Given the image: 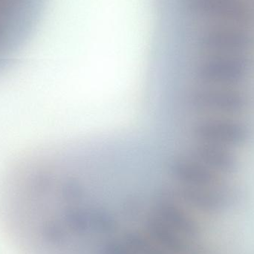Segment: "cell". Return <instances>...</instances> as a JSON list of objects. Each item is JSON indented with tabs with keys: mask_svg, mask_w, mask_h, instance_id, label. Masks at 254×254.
Wrapping results in <instances>:
<instances>
[{
	"mask_svg": "<svg viewBox=\"0 0 254 254\" xmlns=\"http://www.w3.org/2000/svg\"><path fill=\"white\" fill-rule=\"evenodd\" d=\"M190 104L198 116L240 118L249 108V95L241 86H218L195 81Z\"/></svg>",
	"mask_w": 254,
	"mask_h": 254,
	"instance_id": "obj_1",
	"label": "cell"
},
{
	"mask_svg": "<svg viewBox=\"0 0 254 254\" xmlns=\"http://www.w3.org/2000/svg\"><path fill=\"white\" fill-rule=\"evenodd\" d=\"M194 159L230 178L240 167L236 149L204 142L195 141L191 150Z\"/></svg>",
	"mask_w": 254,
	"mask_h": 254,
	"instance_id": "obj_4",
	"label": "cell"
},
{
	"mask_svg": "<svg viewBox=\"0 0 254 254\" xmlns=\"http://www.w3.org/2000/svg\"><path fill=\"white\" fill-rule=\"evenodd\" d=\"M254 67L251 55H203L194 67V76L200 83L242 87Z\"/></svg>",
	"mask_w": 254,
	"mask_h": 254,
	"instance_id": "obj_2",
	"label": "cell"
},
{
	"mask_svg": "<svg viewBox=\"0 0 254 254\" xmlns=\"http://www.w3.org/2000/svg\"><path fill=\"white\" fill-rule=\"evenodd\" d=\"M192 135L196 141L236 149L247 144L252 132L247 124L240 118L204 116L194 121Z\"/></svg>",
	"mask_w": 254,
	"mask_h": 254,
	"instance_id": "obj_3",
	"label": "cell"
},
{
	"mask_svg": "<svg viewBox=\"0 0 254 254\" xmlns=\"http://www.w3.org/2000/svg\"><path fill=\"white\" fill-rule=\"evenodd\" d=\"M86 44H90V43H86ZM91 45H95V44H91ZM98 46H106V45H98ZM107 46H127V45H107ZM128 46H131V45H128ZM132 46H134V45H132Z\"/></svg>",
	"mask_w": 254,
	"mask_h": 254,
	"instance_id": "obj_5",
	"label": "cell"
}]
</instances>
